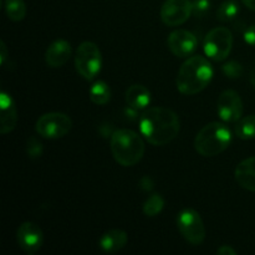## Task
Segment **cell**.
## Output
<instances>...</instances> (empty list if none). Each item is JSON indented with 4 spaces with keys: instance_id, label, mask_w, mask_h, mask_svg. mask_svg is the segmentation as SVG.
Masks as SVG:
<instances>
[{
    "instance_id": "277c9868",
    "label": "cell",
    "mask_w": 255,
    "mask_h": 255,
    "mask_svg": "<svg viewBox=\"0 0 255 255\" xmlns=\"http://www.w3.org/2000/svg\"><path fill=\"white\" fill-rule=\"evenodd\" d=\"M231 142V129L221 122H211L197 133L194 148L201 156L214 157L226 151Z\"/></svg>"
},
{
    "instance_id": "cb8c5ba5",
    "label": "cell",
    "mask_w": 255,
    "mask_h": 255,
    "mask_svg": "<svg viewBox=\"0 0 255 255\" xmlns=\"http://www.w3.org/2000/svg\"><path fill=\"white\" fill-rule=\"evenodd\" d=\"M42 152H44V147H42L41 142L36 137H30L26 144L27 156L32 159H36L42 156Z\"/></svg>"
},
{
    "instance_id": "f1b7e54d",
    "label": "cell",
    "mask_w": 255,
    "mask_h": 255,
    "mask_svg": "<svg viewBox=\"0 0 255 255\" xmlns=\"http://www.w3.org/2000/svg\"><path fill=\"white\" fill-rule=\"evenodd\" d=\"M242 1H243V4L246 5L248 9L255 11V0H242Z\"/></svg>"
},
{
    "instance_id": "ffe728a7",
    "label": "cell",
    "mask_w": 255,
    "mask_h": 255,
    "mask_svg": "<svg viewBox=\"0 0 255 255\" xmlns=\"http://www.w3.org/2000/svg\"><path fill=\"white\" fill-rule=\"evenodd\" d=\"M5 11L11 21H21L26 16V4L24 0H5Z\"/></svg>"
},
{
    "instance_id": "9a60e30c",
    "label": "cell",
    "mask_w": 255,
    "mask_h": 255,
    "mask_svg": "<svg viewBox=\"0 0 255 255\" xmlns=\"http://www.w3.org/2000/svg\"><path fill=\"white\" fill-rule=\"evenodd\" d=\"M234 177L242 188L255 192V157L242 161L234 171Z\"/></svg>"
},
{
    "instance_id": "52a82bcc",
    "label": "cell",
    "mask_w": 255,
    "mask_h": 255,
    "mask_svg": "<svg viewBox=\"0 0 255 255\" xmlns=\"http://www.w3.org/2000/svg\"><path fill=\"white\" fill-rule=\"evenodd\" d=\"M179 233L192 246H199L206 239V227L201 214L192 208L181 211L177 217Z\"/></svg>"
},
{
    "instance_id": "8992f818",
    "label": "cell",
    "mask_w": 255,
    "mask_h": 255,
    "mask_svg": "<svg viewBox=\"0 0 255 255\" xmlns=\"http://www.w3.org/2000/svg\"><path fill=\"white\" fill-rule=\"evenodd\" d=\"M232 47H233V34L228 27H214L204 37V52L209 59L216 62L224 61L231 54Z\"/></svg>"
},
{
    "instance_id": "6da1fadb",
    "label": "cell",
    "mask_w": 255,
    "mask_h": 255,
    "mask_svg": "<svg viewBox=\"0 0 255 255\" xmlns=\"http://www.w3.org/2000/svg\"><path fill=\"white\" fill-rule=\"evenodd\" d=\"M141 134L153 146L171 143L181 131L179 117L168 107H149L139 117Z\"/></svg>"
},
{
    "instance_id": "4fadbf2b",
    "label": "cell",
    "mask_w": 255,
    "mask_h": 255,
    "mask_svg": "<svg viewBox=\"0 0 255 255\" xmlns=\"http://www.w3.org/2000/svg\"><path fill=\"white\" fill-rule=\"evenodd\" d=\"M0 132L2 134H6L9 132L14 131L17 124V109L15 105L14 100L6 94L5 91H1L0 94Z\"/></svg>"
},
{
    "instance_id": "e0dca14e",
    "label": "cell",
    "mask_w": 255,
    "mask_h": 255,
    "mask_svg": "<svg viewBox=\"0 0 255 255\" xmlns=\"http://www.w3.org/2000/svg\"><path fill=\"white\" fill-rule=\"evenodd\" d=\"M126 102L131 109L144 110L151 104V92L146 86L134 84L126 90Z\"/></svg>"
},
{
    "instance_id": "7402d4cb",
    "label": "cell",
    "mask_w": 255,
    "mask_h": 255,
    "mask_svg": "<svg viewBox=\"0 0 255 255\" xmlns=\"http://www.w3.org/2000/svg\"><path fill=\"white\" fill-rule=\"evenodd\" d=\"M164 208V199L159 193H153L143 203V213L149 218L158 216Z\"/></svg>"
},
{
    "instance_id": "ba28073f",
    "label": "cell",
    "mask_w": 255,
    "mask_h": 255,
    "mask_svg": "<svg viewBox=\"0 0 255 255\" xmlns=\"http://www.w3.org/2000/svg\"><path fill=\"white\" fill-rule=\"evenodd\" d=\"M72 128V120L61 112H49L39 117L35 125L36 133L42 138L56 139L65 137Z\"/></svg>"
},
{
    "instance_id": "7a4b0ae2",
    "label": "cell",
    "mask_w": 255,
    "mask_h": 255,
    "mask_svg": "<svg viewBox=\"0 0 255 255\" xmlns=\"http://www.w3.org/2000/svg\"><path fill=\"white\" fill-rule=\"evenodd\" d=\"M213 79V67L208 59L197 55L187 59L179 69L176 85L181 94L192 96L203 91Z\"/></svg>"
},
{
    "instance_id": "8fae6325",
    "label": "cell",
    "mask_w": 255,
    "mask_h": 255,
    "mask_svg": "<svg viewBox=\"0 0 255 255\" xmlns=\"http://www.w3.org/2000/svg\"><path fill=\"white\" fill-rule=\"evenodd\" d=\"M16 242L26 254L37 253L44 242L42 229L34 222H24L16 231Z\"/></svg>"
},
{
    "instance_id": "5bb4252c",
    "label": "cell",
    "mask_w": 255,
    "mask_h": 255,
    "mask_svg": "<svg viewBox=\"0 0 255 255\" xmlns=\"http://www.w3.org/2000/svg\"><path fill=\"white\" fill-rule=\"evenodd\" d=\"M72 54L71 44L66 40H56L52 42L46 50L45 54V61H46L47 66L52 67V69H57L66 64L70 60Z\"/></svg>"
},
{
    "instance_id": "30bf717a",
    "label": "cell",
    "mask_w": 255,
    "mask_h": 255,
    "mask_svg": "<svg viewBox=\"0 0 255 255\" xmlns=\"http://www.w3.org/2000/svg\"><path fill=\"white\" fill-rule=\"evenodd\" d=\"M243 100L238 92L226 90L219 95L217 112L224 122H238L243 116Z\"/></svg>"
},
{
    "instance_id": "9c48e42d",
    "label": "cell",
    "mask_w": 255,
    "mask_h": 255,
    "mask_svg": "<svg viewBox=\"0 0 255 255\" xmlns=\"http://www.w3.org/2000/svg\"><path fill=\"white\" fill-rule=\"evenodd\" d=\"M192 15L191 0H166L159 10L162 22L167 26H179Z\"/></svg>"
},
{
    "instance_id": "2e32d148",
    "label": "cell",
    "mask_w": 255,
    "mask_h": 255,
    "mask_svg": "<svg viewBox=\"0 0 255 255\" xmlns=\"http://www.w3.org/2000/svg\"><path fill=\"white\" fill-rule=\"evenodd\" d=\"M128 242V236L122 229H111L100 238L99 246L105 253H116L125 248Z\"/></svg>"
},
{
    "instance_id": "83f0119b",
    "label": "cell",
    "mask_w": 255,
    "mask_h": 255,
    "mask_svg": "<svg viewBox=\"0 0 255 255\" xmlns=\"http://www.w3.org/2000/svg\"><path fill=\"white\" fill-rule=\"evenodd\" d=\"M6 59H7V47L6 45H5V42L1 41L0 42V62H1V65L5 64Z\"/></svg>"
},
{
    "instance_id": "d6986e66",
    "label": "cell",
    "mask_w": 255,
    "mask_h": 255,
    "mask_svg": "<svg viewBox=\"0 0 255 255\" xmlns=\"http://www.w3.org/2000/svg\"><path fill=\"white\" fill-rule=\"evenodd\" d=\"M236 134L241 139L255 138V115L242 117L236 126Z\"/></svg>"
},
{
    "instance_id": "3957f363",
    "label": "cell",
    "mask_w": 255,
    "mask_h": 255,
    "mask_svg": "<svg viewBox=\"0 0 255 255\" xmlns=\"http://www.w3.org/2000/svg\"><path fill=\"white\" fill-rule=\"evenodd\" d=\"M110 148L115 161L124 167L138 163L144 154V142L137 132L128 128H120L112 133Z\"/></svg>"
},
{
    "instance_id": "7c38bea8",
    "label": "cell",
    "mask_w": 255,
    "mask_h": 255,
    "mask_svg": "<svg viewBox=\"0 0 255 255\" xmlns=\"http://www.w3.org/2000/svg\"><path fill=\"white\" fill-rule=\"evenodd\" d=\"M167 44H168V49L171 50L174 56L183 59V57H188L189 55L196 51L198 40L193 32L179 29L174 30L169 34Z\"/></svg>"
},
{
    "instance_id": "5b68a950",
    "label": "cell",
    "mask_w": 255,
    "mask_h": 255,
    "mask_svg": "<svg viewBox=\"0 0 255 255\" xmlns=\"http://www.w3.org/2000/svg\"><path fill=\"white\" fill-rule=\"evenodd\" d=\"M75 67L80 76L92 81L102 67V55L95 42L84 41L79 45L75 54Z\"/></svg>"
},
{
    "instance_id": "ac0fdd59",
    "label": "cell",
    "mask_w": 255,
    "mask_h": 255,
    "mask_svg": "<svg viewBox=\"0 0 255 255\" xmlns=\"http://www.w3.org/2000/svg\"><path fill=\"white\" fill-rule=\"evenodd\" d=\"M89 94L90 100L95 105H99V106L109 104L110 100H111V89H110V86L105 81L95 82L91 86V89H90Z\"/></svg>"
},
{
    "instance_id": "d4e9b609",
    "label": "cell",
    "mask_w": 255,
    "mask_h": 255,
    "mask_svg": "<svg viewBox=\"0 0 255 255\" xmlns=\"http://www.w3.org/2000/svg\"><path fill=\"white\" fill-rule=\"evenodd\" d=\"M211 9V1L209 0H193L192 1V14L197 17H202L207 15Z\"/></svg>"
},
{
    "instance_id": "f546056e",
    "label": "cell",
    "mask_w": 255,
    "mask_h": 255,
    "mask_svg": "<svg viewBox=\"0 0 255 255\" xmlns=\"http://www.w3.org/2000/svg\"><path fill=\"white\" fill-rule=\"evenodd\" d=\"M252 82H253V85L255 86V71L253 72V75H252Z\"/></svg>"
},
{
    "instance_id": "484cf974",
    "label": "cell",
    "mask_w": 255,
    "mask_h": 255,
    "mask_svg": "<svg viewBox=\"0 0 255 255\" xmlns=\"http://www.w3.org/2000/svg\"><path fill=\"white\" fill-rule=\"evenodd\" d=\"M244 40H246L247 44L255 46V24L251 25L248 29L244 32Z\"/></svg>"
},
{
    "instance_id": "44dd1931",
    "label": "cell",
    "mask_w": 255,
    "mask_h": 255,
    "mask_svg": "<svg viewBox=\"0 0 255 255\" xmlns=\"http://www.w3.org/2000/svg\"><path fill=\"white\" fill-rule=\"evenodd\" d=\"M241 9H239V4L236 0H226L221 4V6L217 10V19L222 22L232 21L237 17L239 14Z\"/></svg>"
},
{
    "instance_id": "4316f807",
    "label": "cell",
    "mask_w": 255,
    "mask_h": 255,
    "mask_svg": "<svg viewBox=\"0 0 255 255\" xmlns=\"http://www.w3.org/2000/svg\"><path fill=\"white\" fill-rule=\"evenodd\" d=\"M217 254L218 255H237L236 249L232 248L231 246H222L221 248L217 249Z\"/></svg>"
},
{
    "instance_id": "603a6c76",
    "label": "cell",
    "mask_w": 255,
    "mask_h": 255,
    "mask_svg": "<svg viewBox=\"0 0 255 255\" xmlns=\"http://www.w3.org/2000/svg\"><path fill=\"white\" fill-rule=\"evenodd\" d=\"M222 71L229 79H239L243 75V66L238 61H229L222 66Z\"/></svg>"
}]
</instances>
